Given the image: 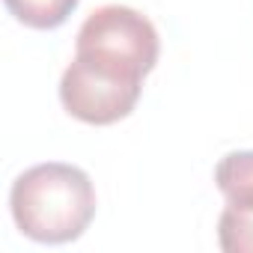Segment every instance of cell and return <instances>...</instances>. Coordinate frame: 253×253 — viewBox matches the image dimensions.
I'll return each mask as SVG.
<instances>
[{"instance_id":"obj_2","label":"cell","mask_w":253,"mask_h":253,"mask_svg":"<svg viewBox=\"0 0 253 253\" xmlns=\"http://www.w3.org/2000/svg\"><path fill=\"white\" fill-rule=\"evenodd\" d=\"M143 75L92 54H75L60 78V101L86 125H113L140 101Z\"/></svg>"},{"instance_id":"obj_1","label":"cell","mask_w":253,"mask_h":253,"mask_svg":"<svg viewBox=\"0 0 253 253\" xmlns=\"http://www.w3.org/2000/svg\"><path fill=\"white\" fill-rule=\"evenodd\" d=\"M9 211L27 238L39 244H69L81 238L95 217V188L75 164H36L12 182Z\"/></svg>"},{"instance_id":"obj_4","label":"cell","mask_w":253,"mask_h":253,"mask_svg":"<svg viewBox=\"0 0 253 253\" xmlns=\"http://www.w3.org/2000/svg\"><path fill=\"white\" fill-rule=\"evenodd\" d=\"M214 185L226 197V206L253 209V149L223 155L214 167Z\"/></svg>"},{"instance_id":"obj_5","label":"cell","mask_w":253,"mask_h":253,"mask_svg":"<svg viewBox=\"0 0 253 253\" xmlns=\"http://www.w3.org/2000/svg\"><path fill=\"white\" fill-rule=\"evenodd\" d=\"M9 15L33 30H57L69 21L81 0H3Z\"/></svg>"},{"instance_id":"obj_6","label":"cell","mask_w":253,"mask_h":253,"mask_svg":"<svg viewBox=\"0 0 253 253\" xmlns=\"http://www.w3.org/2000/svg\"><path fill=\"white\" fill-rule=\"evenodd\" d=\"M217 241L223 253H253V209L226 206L217 217Z\"/></svg>"},{"instance_id":"obj_3","label":"cell","mask_w":253,"mask_h":253,"mask_svg":"<svg viewBox=\"0 0 253 253\" xmlns=\"http://www.w3.org/2000/svg\"><path fill=\"white\" fill-rule=\"evenodd\" d=\"M75 51L104 57L146 78L158 63L161 39L155 24L143 12L131 6L107 3V6H98L92 15H86V21L78 30Z\"/></svg>"}]
</instances>
